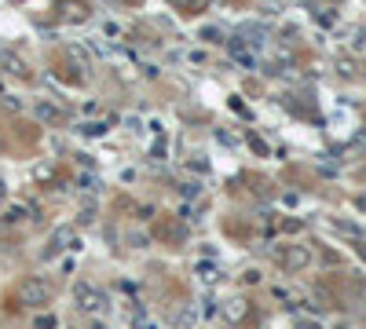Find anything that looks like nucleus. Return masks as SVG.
I'll return each instance as SVG.
<instances>
[{
    "mask_svg": "<svg viewBox=\"0 0 366 329\" xmlns=\"http://www.w3.org/2000/svg\"><path fill=\"white\" fill-rule=\"evenodd\" d=\"M300 329H319V325H300Z\"/></svg>",
    "mask_w": 366,
    "mask_h": 329,
    "instance_id": "obj_7",
    "label": "nucleus"
},
{
    "mask_svg": "<svg viewBox=\"0 0 366 329\" xmlns=\"http://www.w3.org/2000/svg\"><path fill=\"white\" fill-rule=\"evenodd\" d=\"M311 263V253L304 249V246H290L286 253H282V267L286 271H300V267H308Z\"/></svg>",
    "mask_w": 366,
    "mask_h": 329,
    "instance_id": "obj_3",
    "label": "nucleus"
},
{
    "mask_svg": "<svg viewBox=\"0 0 366 329\" xmlns=\"http://www.w3.org/2000/svg\"><path fill=\"white\" fill-rule=\"evenodd\" d=\"M172 4H187V0H172Z\"/></svg>",
    "mask_w": 366,
    "mask_h": 329,
    "instance_id": "obj_8",
    "label": "nucleus"
},
{
    "mask_svg": "<svg viewBox=\"0 0 366 329\" xmlns=\"http://www.w3.org/2000/svg\"><path fill=\"white\" fill-rule=\"evenodd\" d=\"M48 300H52V282H48V278L33 275V278H26L23 285H18V304H26V307H45Z\"/></svg>",
    "mask_w": 366,
    "mask_h": 329,
    "instance_id": "obj_1",
    "label": "nucleus"
},
{
    "mask_svg": "<svg viewBox=\"0 0 366 329\" xmlns=\"http://www.w3.org/2000/svg\"><path fill=\"white\" fill-rule=\"evenodd\" d=\"M103 293L96 289V285H88V282H81L77 285V307H81V311H88V315H99L103 311Z\"/></svg>",
    "mask_w": 366,
    "mask_h": 329,
    "instance_id": "obj_2",
    "label": "nucleus"
},
{
    "mask_svg": "<svg viewBox=\"0 0 366 329\" xmlns=\"http://www.w3.org/2000/svg\"><path fill=\"white\" fill-rule=\"evenodd\" d=\"M40 117H52V121H55V117H59V110H55V106H40Z\"/></svg>",
    "mask_w": 366,
    "mask_h": 329,
    "instance_id": "obj_5",
    "label": "nucleus"
},
{
    "mask_svg": "<svg viewBox=\"0 0 366 329\" xmlns=\"http://www.w3.org/2000/svg\"><path fill=\"white\" fill-rule=\"evenodd\" d=\"M4 197H8V187H4V180H0V202H4Z\"/></svg>",
    "mask_w": 366,
    "mask_h": 329,
    "instance_id": "obj_6",
    "label": "nucleus"
},
{
    "mask_svg": "<svg viewBox=\"0 0 366 329\" xmlns=\"http://www.w3.org/2000/svg\"><path fill=\"white\" fill-rule=\"evenodd\" d=\"M4 66H8V74H26V62H18L15 55H4Z\"/></svg>",
    "mask_w": 366,
    "mask_h": 329,
    "instance_id": "obj_4",
    "label": "nucleus"
}]
</instances>
